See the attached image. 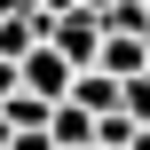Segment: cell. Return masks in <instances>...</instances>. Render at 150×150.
<instances>
[{
	"instance_id": "obj_5",
	"label": "cell",
	"mask_w": 150,
	"mask_h": 150,
	"mask_svg": "<svg viewBox=\"0 0 150 150\" xmlns=\"http://www.w3.org/2000/svg\"><path fill=\"white\" fill-rule=\"evenodd\" d=\"M127 119L150 127V71H142V79H127Z\"/></svg>"
},
{
	"instance_id": "obj_6",
	"label": "cell",
	"mask_w": 150,
	"mask_h": 150,
	"mask_svg": "<svg viewBox=\"0 0 150 150\" xmlns=\"http://www.w3.org/2000/svg\"><path fill=\"white\" fill-rule=\"evenodd\" d=\"M8 150H55V134H16Z\"/></svg>"
},
{
	"instance_id": "obj_1",
	"label": "cell",
	"mask_w": 150,
	"mask_h": 150,
	"mask_svg": "<svg viewBox=\"0 0 150 150\" xmlns=\"http://www.w3.org/2000/svg\"><path fill=\"white\" fill-rule=\"evenodd\" d=\"M47 47H55L71 71H95V63H103V16L63 8V16H55V32H47Z\"/></svg>"
},
{
	"instance_id": "obj_4",
	"label": "cell",
	"mask_w": 150,
	"mask_h": 150,
	"mask_svg": "<svg viewBox=\"0 0 150 150\" xmlns=\"http://www.w3.org/2000/svg\"><path fill=\"white\" fill-rule=\"evenodd\" d=\"M47 134H55V150H95V119H87L79 103H55V119H47Z\"/></svg>"
},
{
	"instance_id": "obj_7",
	"label": "cell",
	"mask_w": 150,
	"mask_h": 150,
	"mask_svg": "<svg viewBox=\"0 0 150 150\" xmlns=\"http://www.w3.org/2000/svg\"><path fill=\"white\" fill-rule=\"evenodd\" d=\"M32 8H40V0H0V24H8V16H32Z\"/></svg>"
},
{
	"instance_id": "obj_2",
	"label": "cell",
	"mask_w": 150,
	"mask_h": 150,
	"mask_svg": "<svg viewBox=\"0 0 150 150\" xmlns=\"http://www.w3.org/2000/svg\"><path fill=\"white\" fill-rule=\"evenodd\" d=\"M16 71H24V95H40V103H71V79H79V71H71L55 47H32Z\"/></svg>"
},
{
	"instance_id": "obj_8",
	"label": "cell",
	"mask_w": 150,
	"mask_h": 150,
	"mask_svg": "<svg viewBox=\"0 0 150 150\" xmlns=\"http://www.w3.org/2000/svg\"><path fill=\"white\" fill-rule=\"evenodd\" d=\"M8 142H16V127H8V111H0V150H8Z\"/></svg>"
},
{
	"instance_id": "obj_3",
	"label": "cell",
	"mask_w": 150,
	"mask_h": 150,
	"mask_svg": "<svg viewBox=\"0 0 150 150\" xmlns=\"http://www.w3.org/2000/svg\"><path fill=\"white\" fill-rule=\"evenodd\" d=\"M71 103H79L87 119H111V111H127V87H119L111 71H79V79H71Z\"/></svg>"
},
{
	"instance_id": "obj_9",
	"label": "cell",
	"mask_w": 150,
	"mask_h": 150,
	"mask_svg": "<svg viewBox=\"0 0 150 150\" xmlns=\"http://www.w3.org/2000/svg\"><path fill=\"white\" fill-rule=\"evenodd\" d=\"M134 150H150V127H142V134H134Z\"/></svg>"
}]
</instances>
